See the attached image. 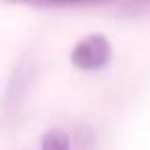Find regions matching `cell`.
Masks as SVG:
<instances>
[{
  "label": "cell",
  "mask_w": 150,
  "mask_h": 150,
  "mask_svg": "<svg viewBox=\"0 0 150 150\" xmlns=\"http://www.w3.org/2000/svg\"><path fill=\"white\" fill-rule=\"evenodd\" d=\"M111 56H113V50L109 39L101 33H91L72 47L70 62L78 70L97 72V70H103L111 62Z\"/></svg>",
  "instance_id": "6da1fadb"
},
{
  "label": "cell",
  "mask_w": 150,
  "mask_h": 150,
  "mask_svg": "<svg viewBox=\"0 0 150 150\" xmlns=\"http://www.w3.org/2000/svg\"><path fill=\"white\" fill-rule=\"evenodd\" d=\"M41 150H70V136L64 129H50L41 138Z\"/></svg>",
  "instance_id": "7a4b0ae2"
},
{
  "label": "cell",
  "mask_w": 150,
  "mask_h": 150,
  "mask_svg": "<svg viewBox=\"0 0 150 150\" xmlns=\"http://www.w3.org/2000/svg\"><path fill=\"white\" fill-rule=\"evenodd\" d=\"M8 2H21L31 6H62V4H80V2H97V0H8Z\"/></svg>",
  "instance_id": "3957f363"
},
{
  "label": "cell",
  "mask_w": 150,
  "mask_h": 150,
  "mask_svg": "<svg viewBox=\"0 0 150 150\" xmlns=\"http://www.w3.org/2000/svg\"><path fill=\"white\" fill-rule=\"evenodd\" d=\"M142 2H144L146 6H150V0H142Z\"/></svg>",
  "instance_id": "277c9868"
}]
</instances>
